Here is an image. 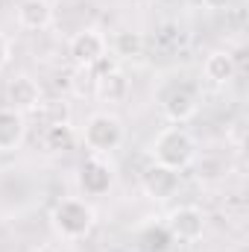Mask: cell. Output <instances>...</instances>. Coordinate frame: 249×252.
Wrapping results in <instances>:
<instances>
[{
  "label": "cell",
  "mask_w": 249,
  "mask_h": 252,
  "mask_svg": "<svg viewBox=\"0 0 249 252\" xmlns=\"http://www.w3.org/2000/svg\"><path fill=\"white\" fill-rule=\"evenodd\" d=\"M150 153L156 158V164L161 167H170V170H182L193 161V153H196V144L193 138L187 135V129L182 126H164L153 144H150Z\"/></svg>",
  "instance_id": "cell-1"
},
{
  "label": "cell",
  "mask_w": 249,
  "mask_h": 252,
  "mask_svg": "<svg viewBox=\"0 0 249 252\" xmlns=\"http://www.w3.org/2000/svg\"><path fill=\"white\" fill-rule=\"evenodd\" d=\"M50 220H53V229L62 241H82L94 229L97 214H94L91 202H85L79 196H67L62 202H56Z\"/></svg>",
  "instance_id": "cell-2"
},
{
  "label": "cell",
  "mask_w": 249,
  "mask_h": 252,
  "mask_svg": "<svg viewBox=\"0 0 249 252\" xmlns=\"http://www.w3.org/2000/svg\"><path fill=\"white\" fill-rule=\"evenodd\" d=\"M124 124L118 115L112 112H94L88 121H85V129H82V141L91 153L97 156H109L112 150H118L124 144Z\"/></svg>",
  "instance_id": "cell-3"
},
{
  "label": "cell",
  "mask_w": 249,
  "mask_h": 252,
  "mask_svg": "<svg viewBox=\"0 0 249 252\" xmlns=\"http://www.w3.org/2000/svg\"><path fill=\"white\" fill-rule=\"evenodd\" d=\"M67 50H70L73 62L79 64V67H97L106 59V53H109V38L100 30L85 27V30H79V32L70 35Z\"/></svg>",
  "instance_id": "cell-4"
},
{
  "label": "cell",
  "mask_w": 249,
  "mask_h": 252,
  "mask_svg": "<svg viewBox=\"0 0 249 252\" xmlns=\"http://www.w3.org/2000/svg\"><path fill=\"white\" fill-rule=\"evenodd\" d=\"M164 229L170 232L173 241L196 244V241H202V235H205V214H202L196 205H176V208L167 214Z\"/></svg>",
  "instance_id": "cell-5"
},
{
  "label": "cell",
  "mask_w": 249,
  "mask_h": 252,
  "mask_svg": "<svg viewBox=\"0 0 249 252\" xmlns=\"http://www.w3.org/2000/svg\"><path fill=\"white\" fill-rule=\"evenodd\" d=\"M6 106L21 112V115L35 112L41 106V85L30 73H15L6 82Z\"/></svg>",
  "instance_id": "cell-6"
},
{
  "label": "cell",
  "mask_w": 249,
  "mask_h": 252,
  "mask_svg": "<svg viewBox=\"0 0 249 252\" xmlns=\"http://www.w3.org/2000/svg\"><path fill=\"white\" fill-rule=\"evenodd\" d=\"M79 182H82L85 193H91V196H100V193H106L112 188V164L106 161V156L91 153L88 161L79 170Z\"/></svg>",
  "instance_id": "cell-7"
},
{
  "label": "cell",
  "mask_w": 249,
  "mask_h": 252,
  "mask_svg": "<svg viewBox=\"0 0 249 252\" xmlns=\"http://www.w3.org/2000/svg\"><path fill=\"white\" fill-rule=\"evenodd\" d=\"M15 18H18L21 30L41 32L53 24V6H50V0H21L15 9Z\"/></svg>",
  "instance_id": "cell-8"
},
{
  "label": "cell",
  "mask_w": 249,
  "mask_h": 252,
  "mask_svg": "<svg viewBox=\"0 0 249 252\" xmlns=\"http://www.w3.org/2000/svg\"><path fill=\"white\" fill-rule=\"evenodd\" d=\"M27 138V118L9 106H0V153L21 150Z\"/></svg>",
  "instance_id": "cell-9"
},
{
  "label": "cell",
  "mask_w": 249,
  "mask_h": 252,
  "mask_svg": "<svg viewBox=\"0 0 249 252\" xmlns=\"http://www.w3.org/2000/svg\"><path fill=\"white\" fill-rule=\"evenodd\" d=\"M144 190H147L153 199H170V196L179 190V170L153 164V167L144 173Z\"/></svg>",
  "instance_id": "cell-10"
},
{
  "label": "cell",
  "mask_w": 249,
  "mask_h": 252,
  "mask_svg": "<svg viewBox=\"0 0 249 252\" xmlns=\"http://www.w3.org/2000/svg\"><path fill=\"white\" fill-rule=\"evenodd\" d=\"M164 115L173 121V124H185L196 115V97L193 91L185 85H173L167 94H164Z\"/></svg>",
  "instance_id": "cell-11"
},
{
  "label": "cell",
  "mask_w": 249,
  "mask_h": 252,
  "mask_svg": "<svg viewBox=\"0 0 249 252\" xmlns=\"http://www.w3.org/2000/svg\"><path fill=\"white\" fill-rule=\"evenodd\" d=\"M235 56L229 53V50H214V53H208L205 56V62H202V73H205V79L208 82H214V85H226L232 76H235Z\"/></svg>",
  "instance_id": "cell-12"
},
{
  "label": "cell",
  "mask_w": 249,
  "mask_h": 252,
  "mask_svg": "<svg viewBox=\"0 0 249 252\" xmlns=\"http://www.w3.org/2000/svg\"><path fill=\"white\" fill-rule=\"evenodd\" d=\"M97 94H100V100H106V103H121L126 94H129V79H126V73H121V70L103 73V76L97 79Z\"/></svg>",
  "instance_id": "cell-13"
},
{
  "label": "cell",
  "mask_w": 249,
  "mask_h": 252,
  "mask_svg": "<svg viewBox=\"0 0 249 252\" xmlns=\"http://www.w3.org/2000/svg\"><path fill=\"white\" fill-rule=\"evenodd\" d=\"M112 50L118 53V56H124V59H132V56H141V50H144V38L138 35V32H115V38H112Z\"/></svg>",
  "instance_id": "cell-14"
},
{
  "label": "cell",
  "mask_w": 249,
  "mask_h": 252,
  "mask_svg": "<svg viewBox=\"0 0 249 252\" xmlns=\"http://www.w3.org/2000/svg\"><path fill=\"white\" fill-rule=\"evenodd\" d=\"M70 138H73L70 124H50L47 132H44V141H47L50 150H64V147L70 144Z\"/></svg>",
  "instance_id": "cell-15"
},
{
  "label": "cell",
  "mask_w": 249,
  "mask_h": 252,
  "mask_svg": "<svg viewBox=\"0 0 249 252\" xmlns=\"http://www.w3.org/2000/svg\"><path fill=\"white\" fill-rule=\"evenodd\" d=\"M35 112H44V115H47V126H50V124H70V112H67V103H62V100H53V103H41Z\"/></svg>",
  "instance_id": "cell-16"
},
{
  "label": "cell",
  "mask_w": 249,
  "mask_h": 252,
  "mask_svg": "<svg viewBox=\"0 0 249 252\" xmlns=\"http://www.w3.org/2000/svg\"><path fill=\"white\" fill-rule=\"evenodd\" d=\"M9 59H12V44H9V38L0 32V67L9 64Z\"/></svg>",
  "instance_id": "cell-17"
},
{
  "label": "cell",
  "mask_w": 249,
  "mask_h": 252,
  "mask_svg": "<svg viewBox=\"0 0 249 252\" xmlns=\"http://www.w3.org/2000/svg\"><path fill=\"white\" fill-rule=\"evenodd\" d=\"M202 6H205V9H211V12H220V9H226V6H229V0H202Z\"/></svg>",
  "instance_id": "cell-18"
}]
</instances>
